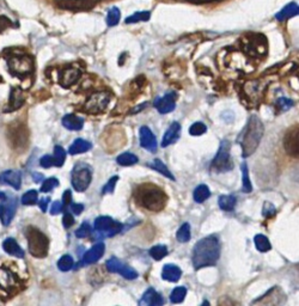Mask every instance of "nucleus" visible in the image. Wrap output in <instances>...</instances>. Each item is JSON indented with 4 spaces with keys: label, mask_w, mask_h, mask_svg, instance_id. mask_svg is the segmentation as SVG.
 <instances>
[{
    "label": "nucleus",
    "mask_w": 299,
    "mask_h": 306,
    "mask_svg": "<svg viewBox=\"0 0 299 306\" xmlns=\"http://www.w3.org/2000/svg\"><path fill=\"white\" fill-rule=\"evenodd\" d=\"M220 256V243L217 236H208L198 242L193 250V266L195 269L211 267Z\"/></svg>",
    "instance_id": "obj_1"
},
{
    "label": "nucleus",
    "mask_w": 299,
    "mask_h": 306,
    "mask_svg": "<svg viewBox=\"0 0 299 306\" xmlns=\"http://www.w3.org/2000/svg\"><path fill=\"white\" fill-rule=\"evenodd\" d=\"M264 133V127L257 116L252 115L238 138V142L243 150V157L246 158L256 151L258 144Z\"/></svg>",
    "instance_id": "obj_2"
},
{
    "label": "nucleus",
    "mask_w": 299,
    "mask_h": 306,
    "mask_svg": "<svg viewBox=\"0 0 299 306\" xmlns=\"http://www.w3.org/2000/svg\"><path fill=\"white\" fill-rule=\"evenodd\" d=\"M135 198L140 206L153 212L162 210L168 200L165 192L153 184L140 186L135 192Z\"/></svg>",
    "instance_id": "obj_3"
},
{
    "label": "nucleus",
    "mask_w": 299,
    "mask_h": 306,
    "mask_svg": "<svg viewBox=\"0 0 299 306\" xmlns=\"http://www.w3.org/2000/svg\"><path fill=\"white\" fill-rule=\"evenodd\" d=\"M27 240L29 252L35 257L47 256L49 242L48 238L41 231L35 228H29L27 230Z\"/></svg>",
    "instance_id": "obj_4"
},
{
    "label": "nucleus",
    "mask_w": 299,
    "mask_h": 306,
    "mask_svg": "<svg viewBox=\"0 0 299 306\" xmlns=\"http://www.w3.org/2000/svg\"><path fill=\"white\" fill-rule=\"evenodd\" d=\"M92 171L90 165L78 163L72 171V186L77 192H85L90 186Z\"/></svg>",
    "instance_id": "obj_5"
},
{
    "label": "nucleus",
    "mask_w": 299,
    "mask_h": 306,
    "mask_svg": "<svg viewBox=\"0 0 299 306\" xmlns=\"http://www.w3.org/2000/svg\"><path fill=\"white\" fill-rule=\"evenodd\" d=\"M0 220H2L3 225L8 226L14 219L15 214L17 210V198L11 192H0Z\"/></svg>",
    "instance_id": "obj_6"
},
{
    "label": "nucleus",
    "mask_w": 299,
    "mask_h": 306,
    "mask_svg": "<svg viewBox=\"0 0 299 306\" xmlns=\"http://www.w3.org/2000/svg\"><path fill=\"white\" fill-rule=\"evenodd\" d=\"M230 142L227 140H224L220 144L219 151H218L217 156L212 162V170L215 171V172H225V171H229L232 169V162H231L230 157Z\"/></svg>",
    "instance_id": "obj_7"
},
{
    "label": "nucleus",
    "mask_w": 299,
    "mask_h": 306,
    "mask_svg": "<svg viewBox=\"0 0 299 306\" xmlns=\"http://www.w3.org/2000/svg\"><path fill=\"white\" fill-rule=\"evenodd\" d=\"M286 294L280 287H273L260 298L254 300L250 306H283L286 302Z\"/></svg>",
    "instance_id": "obj_8"
},
{
    "label": "nucleus",
    "mask_w": 299,
    "mask_h": 306,
    "mask_svg": "<svg viewBox=\"0 0 299 306\" xmlns=\"http://www.w3.org/2000/svg\"><path fill=\"white\" fill-rule=\"evenodd\" d=\"M9 68L12 74L20 76L29 74L33 71V60L26 55H14L8 60Z\"/></svg>",
    "instance_id": "obj_9"
},
{
    "label": "nucleus",
    "mask_w": 299,
    "mask_h": 306,
    "mask_svg": "<svg viewBox=\"0 0 299 306\" xmlns=\"http://www.w3.org/2000/svg\"><path fill=\"white\" fill-rule=\"evenodd\" d=\"M110 100V94L109 92H96L92 94L86 100L84 109L90 114H98V112H104L107 108L108 103Z\"/></svg>",
    "instance_id": "obj_10"
},
{
    "label": "nucleus",
    "mask_w": 299,
    "mask_h": 306,
    "mask_svg": "<svg viewBox=\"0 0 299 306\" xmlns=\"http://www.w3.org/2000/svg\"><path fill=\"white\" fill-rule=\"evenodd\" d=\"M107 269L108 272H110V273H118L120 275H122V276L127 280H133L138 278V273L133 268L126 266L125 263L120 261V260L116 258V257H112V258L108 260Z\"/></svg>",
    "instance_id": "obj_11"
},
{
    "label": "nucleus",
    "mask_w": 299,
    "mask_h": 306,
    "mask_svg": "<svg viewBox=\"0 0 299 306\" xmlns=\"http://www.w3.org/2000/svg\"><path fill=\"white\" fill-rule=\"evenodd\" d=\"M155 108L158 110L160 114H168L171 112L176 106V94L170 92L166 94L163 97H158L153 103Z\"/></svg>",
    "instance_id": "obj_12"
},
{
    "label": "nucleus",
    "mask_w": 299,
    "mask_h": 306,
    "mask_svg": "<svg viewBox=\"0 0 299 306\" xmlns=\"http://www.w3.org/2000/svg\"><path fill=\"white\" fill-rule=\"evenodd\" d=\"M80 74H82V71H80V68H78V67H66L60 74V84L65 88L72 86L73 84H76V82L79 80Z\"/></svg>",
    "instance_id": "obj_13"
},
{
    "label": "nucleus",
    "mask_w": 299,
    "mask_h": 306,
    "mask_svg": "<svg viewBox=\"0 0 299 306\" xmlns=\"http://www.w3.org/2000/svg\"><path fill=\"white\" fill-rule=\"evenodd\" d=\"M140 145L150 152H156L157 148H158L155 134L152 133L150 128L145 126L140 128Z\"/></svg>",
    "instance_id": "obj_14"
},
{
    "label": "nucleus",
    "mask_w": 299,
    "mask_h": 306,
    "mask_svg": "<svg viewBox=\"0 0 299 306\" xmlns=\"http://www.w3.org/2000/svg\"><path fill=\"white\" fill-rule=\"evenodd\" d=\"M97 0H59V6L69 10H88L96 4Z\"/></svg>",
    "instance_id": "obj_15"
},
{
    "label": "nucleus",
    "mask_w": 299,
    "mask_h": 306,
    "mask_svg": "<svg viewBox=\"0 0 299 306\" xmlns=\"http://www.w3.org/2000/svg\"><path fill=\"white\" fill-rule=\"evenodd\" d=\"M104 250H106V246H104L103 243L95 244L90 250L86 252V254L82 260V263L83 264H92V263L97 262L98 260L103 256Z\"/></svg>",
    "instance_id": "obj_16"
},
{
    "label": "nucleus",
    "mask_w": 299,
    "mask_h": 306,
    "mask_svg": "<svg viewBox=\"0 0 299 306\" xmlns=\"http://www.w3.org/2000/svg\"><path fill=\"white\" fill-rule=\"evenodd\" d=\"M0 184H10L15 189H20L22 184V177L20 171L8 170L0 174Z\"/></svg>",
    "instance_id": "obj_17"
},
{
    "label": "nucleus",
    "mask_w": 299,
    "mask_h": 306,
    "mask_svg": "<svg viewBox=\"0 0 299 306\" xmlns=\"http://www.w3.org/2000/svg\"><path fill=\"white\" fill-rule=\"evenodd\" d=\"M286 152L292 157H298V130H292L283 139Z\"/></svg>",
    "instance_id": "obj_18"
},
{
    "label": "nucleus",
    "mask_w": 299,
    "mask_h": 306,
    "mask_svg": "<svg viewBox=\"0 0 299 306\" xmlns=\"http://www.w3.org/2000/svg\"><path fill=\"white\" fill-rule=\"evenodd\" d=\"M181 136V124L178 122H174L171 124V126L169 127V130L165 132L164 138L162 140V146L166 148V146L174 144Z\"/></svg>",
    "instance_id": "obj_19"
},
{
    "label": "nucleus",
    "mask_w": 299,
    "mask_h": 306,
    "mask_svg": "<svg viewBox=\"0 0 299 306\" xmlns=\"http://www.w3.org/2000/svg\"><path fill=\"white\" fill-rule=\"evenodd\" d=\"M163 298L153 288H149L140 300V306H162Z\"/></svg>",
    "instance_id": "obj_20"
},
{
    "label": "nucleus",
    "mask_w": 299,
    "mask_h": 306,
    "mask_svg": "<svg viewBox=\"0 0 299 306\" xmlns=\"http://www.w3.org/2000/svg\"><path fill=\"white\" fill-rule=\"evenodd\" d=\"M3 249L11 256L18 257V258H23L24 257L23 249H22L20 244H18L14 238H8V240L3 242Z\"/></svg>",
    "instance_id": "obj_21"
},
{
    "label": "nucleus",
    "mask_w": 299,
    "mask_h": 306,
    "mask_svg": "<svg viewBox=\"0 0 299 306\" xmlns=\"http://www.w3.org/2000/svg\"><path fill=\"white\" fill-rule=\"evenodd\" d=\"M163 279L169 281V282H176L181 279L182 276V270L177 266L174 264H166L164 266L162 272Z\"/></svg>",
    "instance_id": "obj_22"
},
{
    "label": "nucleus",
    "mask_w": 299,
    "mask_h": 306,
    "mask_svg": "<svg viewBox=\"0 0 299 306\" xmlns=\"http://www.w3.org/2000/svg\"><path fill=\"white\" fill-rule=\"evenodd\" d=\"M298 12H299V8L297 2H289V4L286 5L281 11L275 14V18L279 20V22H283V20H287L289 18L297 16Z\"/></svg>",
    "instance_id": "obj_23"
},
{
    "label": "nucleus",
    "mask_w": 299,
    "mask_h": 306,
    "mask_svg": "<svg viewBox=\"0 0 299 306\" xmlns=\"http://www.w3.org/2000/svg\"><path fill=\"white\" fill-rule=\"evenodd\" d=\"M63 124L65 128H67V130H80L83 128V126H84V120L77 115L69 114L64 116Z\"/></svg>",
    "instance_id": "obj_24"
},
{
    "label": "nucleus",
    "mask_w": 299,
    "mask_h": 306,
    "mask_svg": "<svg viewBox=\"0 0 299 306\" xmlns=\"http://www.w3.org/2000/svg\"><path fill=\"white\" fill-rule=\"evenodd\" d=\"M24 103V96L22 94L20 88H12L11 91V97H10V103H9V108L5 112H12V110H16L22 106V104Z\"/></svg>",
    "instance_id": "obj_25"
},
{
    "label": "nucleus",
    "mask_w": 299,
    "mask_h": 306,
    "mask_svg": "<svg viewBox=\"0 0 299 306\" xmlns=\"http://www.w3.org/2000/svg\"><path fill=\"white\" fill-rule=\"evenodd\" d=\"M116 222L110 218V216H100L95 220V230L98 232H109L114 225H115Z\"/></svg>",
    "instance_id": "obj_26"
},
{
    "label": "nucleus",
    "mask_w": 299,
    "mask_h": 306,
    "mask_svg": "<svg viewBox=\"0 0 299 306\" xmlns=\"http://www.w3.org/2000/svg\"><path fill=\"white\" fill-rule=\"evenodd\" d=\"M92 148V144L86 142L84 139H77L75 142L70 146V154H79V153H85Z\"/></svg>",
    "instance_id": "obj_27"
},
{
    "label": "nucleus",
    "mask_w": 299,
    "mask_h": 306,
    "mask_svg": "<svg viewBox=\"0 0 299 306\" xmlns=\"http://www.w3.org/2000/svg\"><path fill=\"white\" fill-rule=\"evenodd\" d=\"M15 276L10 270L6 268H0V287L5 290H10L15 286Z\"/></svg>",
    "instance_id": "obj_28"
},
{
    "label": "nucleus",
    "mask_w": 299,
    "mask_h": 306,
    "mask_svg": "<svg viewBox=\"0 0 299 306\" xmlns=\"http://www.w3.org/2000/svg\"><path fill=\"white\" fill-rule=\"evenodd\" d=\"M211 195L208 186L206 184H200L196 186V189L194 190V200L198 204H202L203 201H206Z\"/></svg>",
    "instance_id": "obj_29"
},
{
    "label": "nucleus",
    "mask_w": 299,
    "mask_h": 306,
    "mask_svg": "<svg viewBox=\"0 0 299 306\" xmlns=\"http://www.w3.org/2000/svg\"><path fill=\"white\" fill-rule=\"evenodd\" d=\"M150 166L152 168L153 170L158 171V172L162 174V175H164L165 177H168V178H170L172 180H175L174 175H172L170 171H169L168 168H166V165L163 163L162 160H159V159H155V160H153L152 163H150Z\"/></svg>",
    "instance_id": "obj_30"
},
{
    "label": "nucleus",
    "mask_w": 299,
    "mask_h": 306,
    "mask_svg": "<svg viewBox=\"0 0 299 306\" xmlns=\"http://www.w3.org/2000/svg\"><path fill=\"white\" fill-rule=\"evenodd\" d=\"M219 206L223 210H232L236 206V198L233 195H221L219 198Z\"/></svg>",
    "instance_id": "obj_31"
},
{
    "label": "nucleus",
    "mask_w": 299,
    "mask_h": 306,
    "mask_svg": "<svg viewBox=\"0 0 299 306\" xmlns=\"http://www.w3.org/2000/svg\"><path fill=\"white\" fill-rule=\"evenodd\" d=\"M151 18V12L149 11H143V12H135L134 14L126 18L125 22L127 24H134L139 22H146Z\"/></svg>",
    "instance_id": "obj_32"
},
{
    "label": "nucleus",
    "mask_w": 299,
    "mask_h": 306,
    "mask_svg": "<svg viewBox=\"0 0 299 306\" xmlns=\"http://www.w3.org/2000/svg\"><path fill=\"white\" fill-rule=\"evenodd\" d=\"M116 162H118V164L122 165V166H131V165L138 163V157L133 154V153H122L116 159Z\"/></svg>",
    "instance_id": "obj_33"
},
{
    "label": "nucleus",
    "mask_w": 299,
    "mask_h": 306,
    "mask_svg": "<svg viewBox=\"0 0 299 306\" xmlns=\"http://www.w3.org/2000/svg\"><path fill=\"white\" fill-rule=\"evenodd\" d=\"M254 242H255V246H256V249L261 252H269L270 248H272V246H270V243H269V240H268L263 234L255 236Z\"/></svg>",
    "instance_id": "obj_34"
},
{
    "label": "nucleus",
    "mask_w": 299,
    "mask_h": 306,
    "mask_svg": "<svg viewBox=\"0 0 299 306\" xmlns=\"http://www.w3.org/2000/svg\"><path fill=\"white\" fill-rule=\"evenodd\" d=\"M120 17H121V12L118 8H113L108 11L107 14V24L108 26H115L120 22Z\"/></svg>",
    "instance_id": "obj_35"
},
{
    "label": "nucleus",
    "mask_w": 299,
    "mask_h": 306,
    "mask_svg": "<svg viewBox=\"0 0 299 306\" xmlns=\"http://www.w3.org/2000/svg\"><path fill=\"white\" fill-rule=\"evenodd\" d=\"M187 294V290L184 287H176L174 290H172L171 296H170V300L174 302V304H180L184 300Z\"/></svg>",
    "instance_id": "obj_36"
},
{
    "label": "nucleus",
    "mask_w": 299,
    "mask_h": 306,
    "mask_svg": "<svg viewBox=\"0 0 299 306\" xmlns=\"http://www.w3.org/2000/svg\"><path fill=\"white\" fill-rule=\"evenodd\" d=\"M176 238L181 243H186V242L190 240V225L188 224V222L181 226L180 230L177 231Z\"/></svg>",
    "instance_id": "obj_37"
},
{
    "label": "nucleus",
    "mask_w": 299,
    "mask_h": 306,
    "mask_svg": "<svg viewBox=\"0 0 299 306\" xmlns=\"http://www.w3.org/2000/svg\"><path fill=\"white\" fill-rule=\"evenodd\" d=\"M242 174H243V192H250L252 190L251 182L250 178H249V170H248V165L245 163L242 164Z\"/></svg>",
    "instance_id": "obj_38"
},
{
    "label": "nucleus",
    "mask_w": 299,
    "mask_h": 306,
    "mask_svg": "<svg viewBox=\"0 0 299 306\" xmlns=\"http://www.w3.org/2000/svg\"><path fill=\"white\" fill-rule=\"evenodd\" d=\"M73 266H75V261H73V258L70 255L63 256L59 260V262H58V268L61 272H69L73 268Z\"/></svg>",
    "instance_id": "obj_39"
},
{
    "label": "nucleus",
    "mask_w": 299,
    "mask_h": 306,
    "mask_svg": "<svg viewBox=\"0 0 299 306\" xmlns=\"http://www.w3.org/2000/svg\"><path fill=\"white\" fill-rule=\"evenodd\" d=\"M150 255L152 256V258H155L156 261L164 258L168 255V249L165 246H156L150 250Z\"/></svg>",
    "instance_id": "obj_40"
},
{
    "label": "nucleus",
    "mask_w": 299,
    "mask_h": 306,
    "mask_svg": "<svg viewBox=\"0 0 299 306\" xmlns=\"http://www.w3.org/2000/svg\"><path fill=\"white\" fill-rule=\"evenodd\" d=\"M65 158H66V152L61 146H55L54 148V165L57 166H61L65 163Z\"/></svg>",
    "instance_id": "obj_41"
},
{
    "label": "nucleus",
    "mask_w": 299,
    "mask_h": 306,
    "mask_svg": "<svg viewBox=\"0 0 299 306\" xmlns=\"http://www.w3.org/2000/svg\"><path fill=\"white\" fill-rule=\"evenodd\" d=\"M38 192L29 190L22 196V204H35L38 202Z\"/></svg>",
    "instance_id": "obj_42"
},
{
    "label": "nucleus",
    "mask_w": 299,
    "mask_h": 306,
    "mask_svg": "<svg viewBox=\"0 0 299 306\" xmlns=\"http://www.w3.org/2000/svg\"><path fill=\"white\" fill-rule=\"evenodd\" d=\"M206 130H207V127H206L202 122H195V124H192V127L189 128V133L195 136H202L203 133H206Z\"/></svg>",
    "instance_id": "obj_43"
},
{
    "label": "nucleus",
    "mask_w": 299,
    "mask_h": 306,
    "mask_svg": "<svg viewBox=\"0 0 299 306\" xmlns=\"http://www.w3.org/2000/svg\"><path fill=\"white\" fill-rule=\"evenodd\" d=\"M58 186H59V180L55 178V177H51V178L46 180L45 182H43V184L41 186V192H48Z\"/></svg>",
    "instance_id": "obj_44"
},
{
    "label": "nucleus",
    "mask_w": 299,
    "mask_h": 306,
    "mask_svg": "<svg viewBox=\"0 0 299 306\" xmlns=\"http://www.w3.org/2000/svg\"><path fill=\"white\" fill-rule=\"evenodd\" d=\"M91 231H92V228H91L90 224H89V222H83L82 226H80V228L76 231V236L78 238H85V237H88V236L91 234Z\"/></svg>",
    "instance_id": "obj_45"
},
{
    "label": "nucleus",
    "mask_w": 299,
    "mask_h": 306,
    "mask_svg": "<svg viewBox=\"0 0 299 306\" xmlns=\"http://www.w3.org/2000/svg\"><path fill=\"white\" fill-rule=\"evenodd\" d=\"M293 100L286 98V97H281V98L278 100V102H276V106L281 110V112H287L288 109H291L292 106H293Z\"/></svg>",
    "instance_id": "obj_46"
},
{
    "label": "nucleus",
    "mask_w": 299,
    "mask_h": 306,
    "mask_svg": "<svg viewBox=\"0 0 299 306\" xmlns=\"http://www.w3.org/2000/svg\"><path fill=\"white\" fill-rule=\"evenodd\" d=\"M119 180V176H113L112 178L109 180V182L107 183L106 186H104L103 190H102V194H112V192H114V189H115V184L116 182H118Z\"/></svg>",
    "instance_id": "obj_47"
},
{
    "label": "nucleus",
    "mask_w": 299,
    "mask_h": 306,
    "mask_svg": "<svg viewBox=\"0 0 299 306\" xmlns=\"http://www.w3.org/2000/svg\"><path fill=\"white\" fill-rule=\"evenodd\" d=\"M262 214H263V216H274V214H275V207H274L272 204L264 202L263 204V210H262Z\"/></svg>",
    "instance_id": "obj_48"
},
{
    "label": "nucleus",
    "mask_w": 299,
    "mask_h": 306,
    "mask_svg": "<svg viewBox=\"0 0 299 306\" xmlns=\"http://www.w3.org/2000/svg\"><path fill=\"white\" fill-rule=\"evenodd\" d=\"M40 164H41V166L45 168V169H49V168L54 165L53 157H51V156H43L41 160H40Z\"/></svg>",
    "instance_id": "obj_49"
},
{
    "label": "nucleus",
    "mask_w": 299,
    "mask_h": 306,
    "mask_svg": "<svg viewBox=\"0 0 299 306\" xmlns=\"http://www.w3.org/2000/svg\"><path fill=\"white\" fill-rule=\"evenodd\" d=\"M63 224L66 228H70L71 226L75 224V218H73L72 214H70V213L65 214L64 219H63Z\"/></svg>",
    "instance_id": "obj_50"
},
{
    "label": "nucleus",
    "mask_w": 299,
    "mask_h": 306,
    "mask_svg": "<svg viewBox=\"0 0 299 306\" xmlns=\"http://www.w3.org/2000/svg\"><path fill=\"white\" fill-rule=\"evenodd\" d=\"M63 204L59 202V201H55V202L52 204V208H51V214H53V216H55V214H59L61 213V210H63Z\"/></svg>",
    "instance_id": "obj_51"
},
{
    "label": "nucleus",
    "mask_w": 299,
    "mask_h": 306,
    "mask_svg": "<svg viewBox=\"0 0 299 306\" xmlns=\"http://www.w3.org/2000/svg\"><path fill=\"white\" fill-rule=\"evenodd\" d=\"M121 230H122V225L120 224V222H115V225H114L112 230H110V231L107 234V237H113V236L118 234Z\"/></svg>",
    "instance_id": "obj_52"
},
{
    "label": "nucleus",
    "mask_w": 299,
    "mask_h": 306,
    "mask_svg": "<svg viewBox=\"0 0 299 306\" xmlns=\"http://www.w3.org/2000/svg\"><path fill=\"white\" fill-rule=\"evenodd\" d=\"M70 206H71V210H72V212L77 214V216L82 213L83 210H84V206H83V204H72V202H71Z\"/></svg>",
    "instance_id": "obj_53"
},
{
    "label": "nucleus",
    "mask_w": 299,
    "mask_h": 306,
    "mask_svg": "<svg viewBox=\"0 0 299 306\" xmlns=\"http://www.w3.org/2000/svg\"><path fill=\"white\" fill-rule=\"evenodd\" d=\"M63 206L66 207L67 204H71V201H72V198H71V190H66L64 192L63 195Z\"/></svg>",
    "instance_id": "obj_54"
},
{
    "label": "nucleus",
    "mask_w": 299,
    "mask_h": 306,
    "mask_svg": "<svg viewBox=\"0 0 299 306\" xmlns=\"http://www.w3.org/2000/svg\"><path fill=\"white\" fill-rule=\"evenodd\" d=\"M48 204H49V198H43L42 200L40 201V202H39V206H40V208H41L42 212H46V210H47Z\"/></svg>",
    "instance_id": "obj_55"
},
{
    "label": "nucleus",
    "mask_w": 299,
    "mask_h": 306,
    "mask_svg": "<svg viewBox=\"0 0 299 306\" xmlns=\"http://www.w3.org/2000/svg\"><path fill=\"white\" fill-rule=\"evenodd\" d=\"M218 306H233V304H232V302L230 300V299L223 298V299H220V302Z\"/></svg>",
    "instance_id": "obj_56"
},
{
    "label": "nucleus",
    "mask_w": 299,
    "mask_h": 306,
    "mask_svg": "<svg viewBox=\"0 0 299 306\" xmlns=\"http://www.w3.org/2000/svg\"><path fill=\"white\" fill-rule=\"evenodd\" d=\"M34 176H36V178H35V177H34V180H35V182H40V180H42L41 174H34Z\"/></svg>",
    "instance_id": "obj_57"
},
{
    "label": "nucleus",
    "mask_w": 299,
    "mask_h": 306,
    "mask_svg": "<svg viewBox=\"0 0 299 306\" xmlns=\"http://www.w3.org/2000/svg\"><path fill=\"white\" fill-rule=\"evenodd\" d=\"M190 2H215V0H190Z\"/></svg>",
    "instance_id": "obj_58"
},
{
    "label": "nucleus",
    "mask_w": 299,
    "mask_h": 306,
    "mask_svg": "<svg viewBox=\"0 0 299 306\" xmlns=\"http://www.w3.org/2000/svg\"><path fill=\"white\" fill-rule=\"evenodd\" d=\"M201 306H209V302H208L207 300H205V302H202V305H201Z\"/></svg>",
    "instance_id": "obj_59"
},
{
    "label": "nucleus",
    "mask_w": 299,
    "mask_h": 306,
    "mask_svg": "<svg viewBox=\"0 0 299 306\" xmlns=\"http://www.w3.org/2000/svg\"></svg>",
    "instance_id": "obj_60"
}]
</instances>
